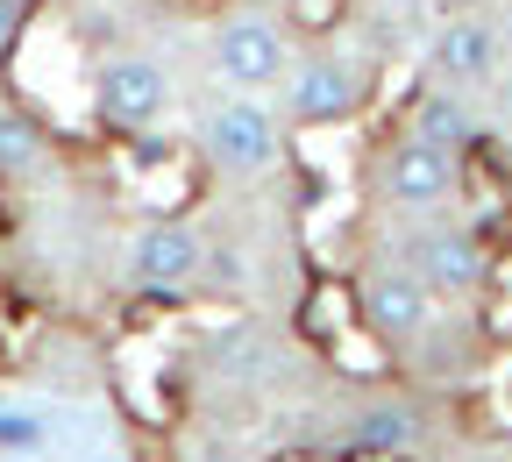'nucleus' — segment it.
I'll list each match as a JSON object with an SVG mask.
<instances>
[{
    "instance_id": "obj_1",
    "label": "nucleus",
    "mask_w": 512,
    "mask_h": 462,
    "mask_svg": "<svg viewBox=\"0 0 512 462\" xmlns=\"http://www.w3.org/2000/svg\"><path fill=\"white\" fill-rule=\"evenodd\" d=\"M164 100H171V86L150 57H107L93 72V121L107 136H150L164 121Z\"/></svg>"
},
{
    "instance_id": "obj_2",
    "label": "nucleus",
    "mask_w": 512,
    "mask_h": 462,
    "mask_svg": "<svg viewBox=\"0 0 512 462\" xmlns=\"http://www.w3.org/2000/svg\"><path fill=\"white\" fill-rule=\"evenodd\" d=\"M377 185H384L392 207H434V200H448V192L463 185V171H456V150H441L427 136H399L384 150V164H377Z\"/></svg>"
},
{
    "instance_id": "obj_3",
    "label": "nucleus",
    "mask_w": 512,
    "mask_h": 462,
    "mask_svg": "<svg viewBox=\"0 0 512 462\" xmlns=\"http://www.w3.org/2000/svg\"><path fill=\"white\" fill-rule=\"evenodd\" d=\"M214 64H221V79H228L235 93H271L278 79H292V50H285V36H278L271 22H256V15H242V22L221 29Z\"/></svg>"
},
{
    "instance_id": "obj_4",
    "label": "nucleus",
    "mask_w": 512,
    "mask_h": 462,
    "mask_svg": "<svg viewBox=\"0 0 512 462\" xmlns=\"http://www.w3.org/2000/svg\"><path fill=\"white\" fill-rule=\"evenodd\" d=\"M207 150H214V164H221V171H235V178L264 171V164L278 157V121H271V107L256 100V93L228 100V107L207 121Z\"/></svg>"
},
{
    "instance_id": "obj_5",
    "label": "nucleus",
    "mask_w": 512,
    "mask_h": 462,
    "mask_svg": "<svg viewBox=\"0 0 512 462\" xmlns=\"http://www.w3.org/2000/svg\"><path fill=\"white\" fill-rule=\"evenodd\" d=\"M356 299H363V320L384 335V349H392V342H420L427 327H434V292L406 271V263H399V271L363 278V285H356Z\"/></svg>"
},
{
    "instance_id": "obj_6",
    "label": "nucleus",
    "mask_w": 512,
    "mask_h": 462,
    "mask_svg": "<svg viewBox=\"0 0 512 462\" xmlns=\"http://www.w3.org/2000/svg\"><path fill=\"white\" fill-rule=\"evenodd\" d=\"M406 271L441 299V292H477L484 285V249L470 228H420L406 242Z\"/></svg>"
},
{
    "instance_id": "obj_7",
    "label": "nucleus",
    "mask_w": 512,
    "mask_h": 462,
    "mask_svg": "<svg viewBox=\"0 0 512 462\" xmlns=\"http://www.w3.org/2000/svg\"><path fill=\"white\" fill-rule=\"evenodd\" d=\"M128 271H136L143 292H171V285H185L200 271V235H192L178 214H157L150 228H136V242H128Z\"/></svg>"
},
{
    "instance_id": "obj_8",
    "label": "nucleus",
    "mask_w": 512,
    "mask_h": 462,
    "mask_svg": "<svg viewBox=\"0 0 512 462\" xmlns=\"http://www.w3.org/2000/svg\"><path fill=\"white\" fill-rule=\"evenodd\" d=\"M356 107H363V79L342 57H306L292 72V114L306 128H342V121H356Z\"/></svg>"
},
{
    "instance_id": "obj_9",
    "label": "nucleus",
    "mask_w": 512,
    "mask_h": 462,
    "mask_svg": "<svg viewBox=\"0 0 512 462\" xmlns=\"http://www.w3.org/2000/svg\"><path fill=\"white\" fill-rule=\"evenodd\" d=\"M491 57H498V43L484 22H448L434 43V72L448 86H477V79H491Z\"/></svg>"
},
{
    "instance_id": "obj_10",
    "label": "nucleus",
    "mask_w": 512,
    "mask_h": 462,
    "mask_svg": "<svg viewBox=\"0 0 512 462\" xmlns=\"http://www.w3.org/2000/svg\"><path fill=\"white\" fill-rule=\"evenodd\" d=\"M128 192H136L143 207H157V214H171V207H185L192 192H200V178H185V157L178 150H150V171H128Z\"/></svg>"
},
{
    "instance_id": "obj_11",
    "label": "nucleus",
    "mask_w": 512,
    "mask_h": 462,
    "mask_svg": "<svg viewBox=\"0 0 512 462\" xmlns=\"http://www.w3.org/2000/svg\"><path fill=\"white\" fill-rule=\"evenodd\" d=\"M413 441H420L413 406H370V413L356 420V448H363V455H406Z\"/></svg>"
},
{
    "instance_id": "obj_12",
    "label": "nucleus",
    "mask_w": 512,
    "mask_h": 462,
    "mask_svg": "<svg viewBox=\"0 0 512 462\" xmlns=\"http://www.w3.org/2000/svg\"><path fill=\"white\" fill-rule=\"evenodd\" d=\"M299 320H306V335H320V349H335L349 327L363 320V299L356 292H335V285H313V299H306Z\"/></svg>"
},
{
    "instance_id": "obj_13",
    "label": "nucleus",
    "mask_w": 512,
    "mask_h": 462,
    "mask_svg": "<svg viewBox=\"0 0 512 462\" xmlns=\"http://www.w3.org/2000/svg\"><path fill=\"white\" fill-rule=\"evenodd\" d=\"M413 136H427L441 150H463L470 143V121H463V107L448 93H427V100H413Z\"/></svg>"
},
{
    "instance_id": "obj_14",
    "label": "nucleus",
    "mask_w": 512,
    "mask_h": 462,
    "mask_svg": "<svg viewBox=\"0 0 512 462\" xmlns=\"http://www.w3.org/2000/svg\"><path fill=\"white\" fill-rule=\"evenodd\" d=\"M36 150H43L36 114H29V107H0V171H29Z\"/></svg>"
},
{
    "instance_id": "obj_15",
    "label": "nucleus",
    "mask_w": 512,
    "mask_h": 462,
    "mask_svg": "<svg viewBox=\"0 0 512 462\" xmlns=\"http://www.w3.org/2000/svg\"><path fill=\"white\" fill-rule=\"evenodd\" d=\"M342 8H349V0H292V29L320 36V29H335V22H342Z\"/></svg>"
},
{
    "instance_id": "obj_16",
    "label": "nucleus",
    "mask_w": 512,
    "mask_h": 462,
    "mask_svg": "<svg viewBox=\"0 0 512 462\" xmlns=\"http://www.w3.org/2000/svg\"><path fill=\"white\" fill-rule=\"evenodd\" d=\"M36 441H43V420H29V413H8V406H0V455L36 448Z\"/></svg>"
},
{
    "instance_id": "obj_17",
    "label": "nucleus",
    "mask_w": 512,
    "mask_h": 462,
    "mask_svg": "<svg viewBox=\"0 0 512 462\" xmlns=\"http://www.w3.org/2000/svg\"><path fill=\"white\" fill-rule=\"evenodd\" d=\"M22 29H29V0H0V50H8Z\"/></svg>"
},
{
    "instance_id": "obj_18",
    "label": "nucleus",
    "mask_w": 512,
    "mask_h": 462,
    "mask_svg": "<svg viewBox=\"0 0 512 462\" xmlns=\"http://www.w3.org/2000/svg\"><path fill=\"white\" fill-rule=\"evenodd\" d=\"M505 114H512V64H505Z\"/></svg>"
}]
</instances>
